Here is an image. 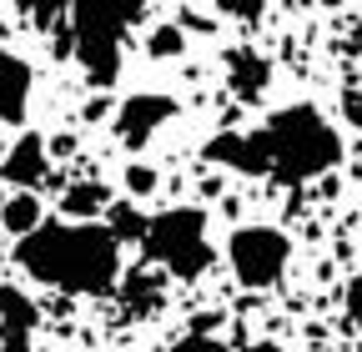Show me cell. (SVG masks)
<instances>
[{"mask_svg": "<svg viewBox=\"0 0 362 352\" xmlns=\"http://www.w3.org/2000/svg\"><path fill=\"white\" fill-rule=\"evenodd\" d=\"M202 156L226 171L272 176L282 187H297L342 161V136L312 101H297V106L272 111L257 131H216Z\"/></svg>", "mask_w": 362, "mask_h": 352, "instance_id": "obj_1", "label": "cell"}, {"mask_svg": "<svg viewBox=\"0 0 362 352\" xmlns=\"http://www.w3.org/2000/svg\"><path fill=\"white\" fill-rule=\"evenodd\" d=\"M21 272L71 292V297H106L121 287V242L106 222H40L25 242H16Z\"/></svg>", "mask_w": 362, "mask_h": 352, "instance_id": "obj_2", "label": "cell"}, {"mask_svg": "<svg viewBox=\"0 0 362 352\" xmlns=\"http://www.w3.org/2000/svg\"><path fill=\"white\" fill-rule=\"evenodd\" d=\"M141 262L161 267L176 282H197L211 272L216 247L206 232V211L202 206H166L146 216V237H141Z\"/></svg>", "mask_w": 362, "mask_h": 352, "instance_id": "obj_3", "label": "cell"}, {"mask_svg": "<svg viewBox=\"0 0 362 352\" xmlns=\"http://www.w3.org/2000/svg\"><path fill=\"white\" fill-rule=\"evenodd\" d=\"M146 11L141 6H101V0H81L71 6V35H76V61L86 71V86L106 96L121 76V40L126 25H136Z\"/></svg>", "mask_w": 362, "mask_h": 352, "instance_id": "obj_4", "label": "cell"}, {"mask_svg": "<svg viewBox=\"0 0 362 352\" xmlns=\"http://www.w3.org/2000/svg\"><path fill=\"white\" fill-rule=\"evenodd\" d=\"M226 262L247 292H267L287 277V262H292V237L282 227H267V222H252V227H237L232 242H226Z\"/></svg>", "mask_w": 362, "mask_h": 352, "instance_id": "obj_5", "label": "cell"}, {"mask_svg": "<svg viewBox=\"0 0 362 352\" xmlns=\"http://www.w3.org/2000/svg\"><path fill=\"white\" fill-rule=\"evenodd\" d=\"M171 116H176V96H166V91H136V96H126L116 106V136L131 151H141Z\"/></svg>", "mask_w": 362, "mask_h": 352, "instance_id": "obj_6", "label": "cell"}, {"mask_svg": "<svg viewBox=\"0 0 362 352\" xmlns=\"http://www.w3.org/2000/svg\"><path fill=\"white\" fill-rule=\"evenodd\" d=\"M45 176H51V151H45L40 131H25L16 146H6V156H0V182H6V187L35 192Z\"/></svg>", "mask_w": 362, "mask_h": 352, "instance_id": "obj_7", "label": "cell"}, {"mask_svg": "<svg viewBox=\"0 0 362 352\" xmlns=\"http://www.w3.org/2000/svg\"><path fill=\"white\" fill-rule=\"evenodd\" d=\"M40 312H35V302L11 287V282H0V352H30V332H35Z\"/></svg>", "mask_w": 362, "mask_h": 352, "instance_id": "obj_8", "label": "cell"}, {"mask_svg": "<svg viewBox=\"0 0 362 352\" xmlns=\"http://www.w3.org/2000/svg\"><path fill=\"white\" fill-rule=\"evenodd\" d=\"M121 302H126L131 317H156L166 307V272L146 267V262L131 267V272H121Z\"/></svg>", "mask_w": 362, "mask_h": 352, "instance_id": "obj_9", "label": "cell"}, {"mask_svg": "<svg viewBox=\"0 0 362 352\" xmlns=\"http://www.w3.org/2000/svg\"><path fill=\"white\" fill-rule=\"evenodd\" d=\"M30 101V66L0 46V126H16Z\"/></svg>", "mask_w": 362, "mask_h": 352, "instance_id": "obj_10", "label": "cell"}, {"mask_svg": "<svg viewBox=\"0 0 362 352\" xmlns=\"http://www.w3.org/2000/svg\"><path fill=\"white\" fill-rule=\"evenodd\" d=\"M226 86L242 96V101H262L267 96V86H272V66H267V56H257V51H226Z\"/></svg>", "mask_w": 362, "mask_h": 352, "instance_id": "obj_11", "label": "cell"}, {"mask_svg": "<svg viewBox=\"0 0 362 352\" xmlns=\"http://www.w3.org/2000/svg\"><path fill=\"white\" fill-rule=\"evenodd\" d=\"M111 196L101 182H76L61 192V222H96V216H106Z\"/></svg>", "mask_w": 362, "mask_h": 352, "instance_id": "obj_12", "label": "cell"}, {"mask_svg": "<svg viewBox=\"0 0 362 352\" xmlns=\"http://www.w3.org/2000/svg\"><path fill=\"white\" fill-rule=\"evenodd\" d=\"M40 222H45V216H40V196L35 192H16L6 206H0V232H11L16 242H25Z\"/></svg>", "mask_w": 362, "mask_h": 352, "instance_id": "obj_13", "label": "cell"}, {"mask_svg": "<svg viewBox=\"0 0 362 352\" xmlns=\"http://www.w3.org/2000/svg\"><path fill=\"white\" fill-rule=\"evenodd\" d=\"M106 232H111L116 242H141V237H146V216L136 211L131 201H111V206H106Z\"/></svg>", "mask_w": 362, "mask_h": 352, "instance_id": "obj_14", "label": "cell"}, {"mask_svg": "<svg viewBox=\"0 0 362 352\" xmlns=\"http://www.w3.org/2000/svg\"><path fill=\"white\" fill-rule=\"evenodd\" d=\"M146 56H151V61L187 56V30H181V25H156V30H146Z\"/></svg>", "mask_w": 362, "mask_h": 352, "instance_id": "obj_15", "label": "cell"}, {"mask_svg": "<svg viewBox=\"0 0 362 352\" xmlns=\"http://www.w3.org/2000/svg\"><path fill=\"white\" fill-rule=\"evenodd\" d=\"M121 182H126V196H131V201H146V196L161 187V176H156V166H146V161H131Z\"/></svg>", "mask_w": 362, "mask_h": 352, "instance_id": "obj_16", "label": "cell"}, {"mask_svg": "<svg viewBox=\"0 0 362 352\" xmlns=\"http://www.w3.org/2000/svg\"><path fill=\"white\" fill-rule=\"evenodd\" d=\"M171 352H226V342H221V337H211V332H187Z\"/></svg>", "mask_w": 362, "mask_h": 352, "instance_id": "obj_17", "label": "cell"}, {"mask_svg": "<svg viewBox=\"0 0 362 352\" xmlns=\"http://www.w3.org/2000/svg\"><path fill=\"white\" fill-rule=\"evenodd\" d=\"M106 111H116V106H111V96H90V101H86V111H81V121L96 126V121H106Z\"/></svg>", "mask_w": 362, "mask_h": 352, "instance_id": "obj_18", "label": "cell"}, {"mask_svg": "<svg viewBox=\"0 0 362 352\" xmlns=\"http://www.w3.org/2000/svg\"><path fill=\"white\" fill-rule=\"evenodd\" d=\"M347 317L362 327V277H352V282H347Z\"/></svg>", "mask_w": 362, "mask_h": 352, "instance_id": "obj_19", "label": "cell"}, {"mask_svg": "<svg viewBox=\"0 0 362 352\" xmlns=\"http://www.w3.org/2000/svg\"><path fill=\"white\" fill-rule=\"evenodd\" d=\"M342 116H347L352 126H362V96H357V91H342Z\"/></svg>", "mask_w": 362, "mask_h": 352, "instance_id": "obj_20", "label": "cell"}, {"mask_svg": "<svg viewBox=\"0 0 362 352\" xmlns=\"http://www.w3.org/2000/svg\"><path fill=\"white\" fill-rule=\"evenodd\" d=\"M242 352H287L282 342H252V347H242Z\"/></svg>", "mask_w": 362, "mask_h": 352, "instance_id": "obj_21", "label": "cell"}, {"mask_svg": "<svg viewBox=\"0 0 362 352\" xmlns=\"http://www.w3.org/2000/svg\"><path fill=\"white\" fill-rule=\"evenodd\" d=\"M0 35H6V20H0Z\"/></svg>", "mask_w": 362, "mask_h": 352, "instance_id": "obj_22", "label": "cell"}]
</instances>
